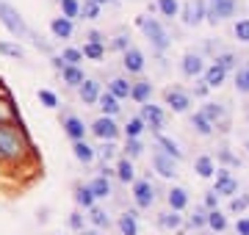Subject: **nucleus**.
Segmentation results:
<instances>
[{
  "mask_svg": "<svg viewBox=\"0 0 249 235\" xmlns=\"http://www.w3.org/2000/svg\"><path fill=\"white\" fill-rule=\"evenodd\" d=\"M155 6H158V11L163 14V17H169V19H172V17H178V11H180L178 0H158Z\"/></svg>",
  "mask_w": 249,
  "mask_h": 235,
  "instance_id": "nucleus-36",
  "label": "nucleus"
},
{
  "mask_svg": "<svg viewBox=\"0 0 249 235\" xmlns=\"http://www.w3.org/2000/svg\"><path fill=\"white\" fill-rule=\"evenodd\" d=\"M28 152V141L11 122H0V158L19 161Z\"/></svg>",
  "mask_w": 249,
  "mask_h": 235,
  "instance_id": "nucleus-1",
  "label": "nucleus"
},
{
  "mask_svg": "<svg viewBox=\"0 0 249 235\" xmlns=\"http://www.w3.org/2000/svg\"><path fill=\"white\" fill-rule=\"evenodd\" d=\"M208 227L216 230V233H224V230H227V218H224L219 210H211V213H208Z\"/></svg>",
  "mask_w": 249,
  "mask_h": 235,
  "instance_id": "nucleus-35",
  "label": "nucleus"
},
{
  "mask_svg": "<svg viewBox=\"0 0 249 235\" xmlns=\"http://www.w3.org/2000/svg\"><path fill=\"white\" fill-rule=\"evenodd\" d=\"M39 102H42L45 108H55V105H58V97H55L50 89H39Z\"/></svg>",
  "mask_w": 249,
  "mask_h": 235,
  "instance_id": "nucleus-44",
  "label": "nucleus"
},
{
  "mask_svg": "<svg viewBox=\"0 0 249 235\" xmlns=\"http://www.w3.org/2000/svg\"><path fill=\"white\" fill-rule=\"evenodd\" d=\"M142 119L147 122V127H150V130L160 133V127H163V111H160L158 105H150V102H144V105H142Z\"/></svg>",
  "mask_w": 249,
  "mask_h": 235,
  "instance_id": "nucleus-11",
  "label": "nucleus"
},
{
  "mask_svg": "<svg viewBox=\"0 0 249 235\" xmlns=\"http://www.w3.org/2000/svg\"><path fill=\"white\" fill-rule=\"evenodd\" d=\"M244 208H249V199L247 197H238V199H232V202H230V210H235V213L244 210Z\"/></svg>",
  "mask_w": 249,
  "mask_h": 235,
  "instance_id": "nucleus-51",
  "label": "nucleus"
},
{
  "mask_svg": "<svg viewBox=\"0 0 249 235\" xmlns=\"http://www.w3.org/2000/svg\"><path fill=\"white\" fill-rule=\"evenodd\" d=\"M0 25L6 28L11 36H17V39H31V42L36 39V34L25 25L22 14H19V11L14 9V6H9L6 0H0Z\"/></svg>",
  "mask_w": 249,
  "mask_h": 235,
  "instance_id": "nucleus-2",
  "label": "nucleus"
},
{
  "mask_svg": "<svg viewBox=\"0 0 249 235\" xmlns=\"http://www.w3.org/2000/svg\"><path fill=\"white\" fill-rule=\"evenodd\" d=\"M163 97H166V105H172V111H178V114H186L191 105V97L183 89H166Z\"/></svg>",
  "mask_w": 249,
  "mask_h": 235,
  "instance_id": "nucleus-10",
  "label": "nucleus"
},
{
  "mask_svg": "<svg viewBox=\"0 0 249 235\" xmlns=\"http://www.w3.org/2000/svg\"><path fill=\"white\" fill-rule=\"evenodd\" d=\"M136 25L144 31V36L150 39V45L155 47L158 53H163V50L172 45V39H169V34H166V28L160 25L158 19H152V17H136Z\"/></svg>",
  "mask_w": 249,
  "mask_h": 235,
  "instance_id": "nucleus-3",
  "label": "nucleus"
},
{
  "mask_svg": "<svg viewBox=\"0 0 249 235\" xmlns=\"http://www.w3.org/2000/svg\"><path fill=\"white\" fill-rule=\"evenodd\" d=\"M89 188H91V194H94V199H103V197L111 194V183H108L106 174H100V177H94V180L89 183Z\"/></svg>",
  "mask_w": 249,
  "mask_h": 235,
  "instance_id": "nucleus-22",
  "label": "nucleus"
},
{
  "mask_svg": "<svg viewBox=\"0 0 249 235\" xmlns=\"http://www.w3.org/2000/svg\"><path fill=\"white\" fill-rule=\"evenodd\" d=\"M219 161L222 163H227V166H238V155H232L230 150H219Z\"/></svg>",
  "mask_w": 249,
  "mask_h": 235,
  "instance_id": "nucleus-48",
  "label": "nucleus"
},
{
  "mask_svg": "<svg viewBox=\"0 0 249 235\" xmlns=\"http://www.w3.org/2000/svg\"><path fill=\"white\" fill-rule=\"evenodd\" d=\"M235 233H238V235H249V218H241L238 224H235Z\"/></svg>",
  "mask_w": 249,
  "mask_h": 235,
  "instance_id": "nucleus-55",
  "label": "nucleus"
},
{
  "mask_svg": "<svg viewBox=\"0 0 249 235\" xmlns=\"http://www.w3.org/2000/svg\"><path fill=\"white\" fill-rule=\"evenodd\" d=\"M122 64H124V69H127V72H142V69H144V55H142V50L127 47V50L122 53Z\"/></svg>",
  "mask_w": 249,
  "mask_h": 235,
  "instance_id": "nucleus-13",
  "label": "nucleus"
},
{
  "mask_svg": "<svg viewBox=\"0 0 249 235\" xmlns=\"http://www.w3.org/2000/svg\"><path fill=\"white\" fill-rule=\"evenodd\" d=\"M152 166H155V172H158L160 177H175V174H178V161H175L172 155H166L163 150L152 155Z\"/></svg>",
  "mask_w": 249,
  "mask_h": 235,
  "instance_id": "nucleus-6",
  "label": "nucleus"
},
{
  "mask_svg": "<svg viewBox=\"0 0 249 235\" xmlns=\"http://www.w3.org/2000/svg\"><path fill=\"white\" fill-rule=\"evenodd\" d=\"M89 42H106V36H103L100 31H91V34H89Z\"/></svg>",
  "mask_w": 249,
  "mask_h": 235,
  "instance_id": "nucleus-56",
  "label": "nucleus"
},
{
  "mask_svg": "<svg viewBox=\"0 0 249 235\" xmlns=\"http://www.w3.org/2000/svg\"><path fill=\"white\" fill-rule=\"evenodd\" d=\"M213 64H219V67H224V69H238V58L232 53H222V55H216V61Z\"/></svg>",
  "mask_w": 249,
  "mask_h": 235,
  "instance_id": "nucleus-42",
  "label": "nucleus"
},
{
  "mask_svg": "<svg viewBox=\"0 0 249 235\" xmlns=\"http://www.w3.org/2000/svg\"><path fill=\"white\" fill-rule=\"evenodd\" d=\"M72 152H75V158H78L80 163H91L94 161V150L86 144V138H83V141H72Z\"/></svg>",
  "mask_w": 249,
  "mask_h": 235,
  "instance_id": "nucleus-19",
  "label": "nucleus"
},
{
  "mask_svg": "<svg viewBox=\"0 0 249 235\" xmlns=\"http://www.w3.org/2000/svg\"><path fill=\"white\" fill-rule=\"evenodd\" d=\"M205 17H208V3L205 0H194L183 9V22L186 25H199Z\"/></svg>",
  "mask_w": 249,
  "mask_h": 235,
  "instance_id": "nucleus-8",
  "label": "nucleus"
},
{
  "mask_svg": "<svg viewBox=\"0 0 249 235\" xmlns=\"http://www.w3.org/2000/svg\"><path fill=\"white\" fill-rule=\"evenodd\" d=\"M100 108H103V114H106V117H114V114H119V97H114L111 91L100 94Z\"/></svg>",
  "mask_w": 249,
  "mask_h": 235,
  "instance_id": "nucleus-24",
  "label": "nucleus"
},
{
  "mask_svg": "<svg viewBox=\"0 0 249 235\" xmlns=\"http://www.w3.org/2000/svg\"><path fill=\"white\" fill-rule=\"evenodd\" d=\"M133 197H136V205H139V208H150L152 202H155V191H152V183H150V180L133 183Z\"/></svg>",
  "mask_w": 249,
  "mask_h": 235,
  "instance_id": "nucleus-9",
  "label": "nucleus"
},
{
  "mask_svg": "<svg viewBox=\"0 0 249 235\" xmlns=\"http://www.w3.org/2000/svg\"><path fill=\"white\" fill-rule=\"evenodd\" d=\"M64 133L72 138V141H83L86 138V127H83V122H80L78 117H64Z\"/></svg>",
  "mask_w": 249,
  "mask_h": 235,
  "instance_id": "nucleus-14",
  "label": "nucleus"
},
{
  "mask_svg": "<svg viewBox=\"0 0 249 235\" xmlns=\"http://www.w3.org/2000/svg\"><path fill=\"white\" fill-rule=\"evenodd\" d=\"M94 3H100V6H108V3H114V0H94Z\"/></svg>",
  "mask_w": 249,
  "mask_h": 235,
  "instance_id": "nucleus-58",
  "label": "nucleus"
},
{
  "mask_svg": "<svg viewBox=\"0 0 249 235\" xmlns=\"http://www.w3.org/2000/svg\"><path fill=\"white\" fill-rule=\"evenodd\" d=\"M119 230H122V235H139L136 213H124V216H119Z\"/></svg>",
  "mask_w": 249,
  "mask_h": 235,
  "instance_id": "nucleus-28",
  "label": "nucleus"
},
{
  "mask_svg": "<svg viewBox=\"0 0 249 235\" xmlns=\"http://www.w3.org/2000/svg\"><path fill=\"white\" fill-rule=\"evenodd\" d=\"M130 97L136 100V102H147V100L152 97V83L150 81H139V83H133V91H130Z\"/></svg>",
  "mask_w": 249,
  "mask_h": 235,
  "instance_id": "nucleus-20",
  "label": "nucleus"
},
{
  "mask_svg": "<svg viewBox=\"0 0 249 235\" xmlns=\"http://www.w3.org/2000/svg\"><path fill=\"white\" fill-rule=\"evenodd\" d=\"M224 78H227V69L219 67V64H213V67L205 69V86H208V89H219L224 83Z\"/></svg>",
  "mask_w": 249,
  "mask_h": 235,
  "instance_id": "nucleus-16",
  "label": "nucleus"
},
{
  "mask_svg": "<svg viewBox=\"0 0 249 235\" xmlns=\"http://www.w3.org/2000/svg\"><path fill=\"white\" fill-rule=\"evenodd\" d=\"M216 194L219 197H232V194H238V183L230 177L227 169H219V177H216Z\"/></svg>",
  "mask_w": 249,
  "mask_h": 235,
  "instance_id": "nucleus-12",
  "label": "nucleus"
},
{
  "mask_svg": "<svg viewBox=\"0 0 249 235\" xmlns=\"http://www.w3.org/2000/svg\"><path fill=\"white\" fill-rule=\"evenodd\" d=\"M116 177H119L122 183H133L136 180V172H133L130 158H122V161H119V166H116Z\"/></svg>",
  "mask_w": 249,
  "mask_h": 235,
  "instance_id": "nucleus-25",
  "label": "nucleus"
},
{
  "mask_svg": "<svg viewBox=\"0 0 249 235\" xmlns=\"http://www.w3.org/2000/svg\"><path fill=\"white\" fill-rule=\"evenodd\" d=\"M0 55H9V58H25V50L19 45H14V42H0Z\"/></svg>",
  "mask_w": 249,
  "mask_h": 235,
  "instance_id": "nucleus-34",
  "label": "nucleus"
},
{
  "mask_svg": "<svg viewBox=\"0 0 249 235\" xmlns=\"http://www.w3.org/2000/svg\"><path fill=\"white\" fill-rule=\"evenodd\" d=\"M50 34H53L55 39H70L72 36V19L70 17H55L53 22H50Z\"/></svg>",
  "mask_w": 249,
  "mask_h": 235,
  "instance_id": "nucleus-17",
  "label": "nucleus"
},
{
  "mask_svg": "<svg viewBox=\"0 0 249 235\" xmlns=\"http://www.w3.org/2000/svg\"><path fill=\"white\" fill-rule=\"evenodd\" d=\"M155 141H158V147H160V150H163L166 155H172L175 161H180V158H183V152H180V147L175 144L172 138H166V136H160V133H158V138H155Z\"/></svg>",
  "mask_w": 249,
  "mask_h": 235,
  "instance_id": "nucleus-27",
  "label": "nucleus"
},
{
  "mask_svg": "<svg viewBox=\"0 0 249 235\" xmlns=\"http://www.w3.org/2000/svg\"><path fill=\"white\" fill-rule=\"evenodd\" d=\"M100 94H103V91H100V83L86 78L83 86H80V100H83L86 105H94V102H100Z\"/></svg>",
  "mask_w": 249,
  "mask_h": 235,
  "instance_id": "nucleus-15",
  "label": "nucleus"
},
{
  "mask_svg": "<svg viewBox=\"0 0 249 235\" xmlns=\"http://www.w3.org/2000/svg\"><path fill=\"white\" fill-rule=\"evenodd\" d=\"M194 169H196V174H199V177H213V172H216L213 161H211L208 155H199V158H196Z\"/></svg>",
  "mask_w": 249,
  "mask_h": 235,
  "instance_id": "nucleus-26",
  "label": "nucleus"
},
{
  "mask_svg": "<svg viewBox=\"0 0 249 235\" xmlns=\"http://www.w3.org/2000/svg\"><path fill=\"white\" fill-rule=\"evenodd\" d=\"M232 31H235V39H241V42H247L249 45V19H238Z\"/></svg>",
  "mask_w": 249,
  "mask_h": 235,
  "instance_id": "nucleus-45",
  "label": "nucleus"
},
{
  "mask_svg": "<svg viewBox=\"0 0 249 235\" xmlns=\"http://www.w3.org/2000/svg\"><path fill=\"white\" fill-rule=\"evenodd\" d=\"M169 205H172V210H183L188 205V194L183 188H172L169 191Z\"/></svg>",
  "mask_w": 249,
  "mask_h": 235,
  "instance_id": "nucleus-31",
  "label": "nucleus"
},
{
  "mask_svg": "<svg viewBox=\"0 0 249 235\" xmlns=\"http://www.w3.org/2000/svg\"><path fill=\"white\" fill-rule=\"evenodd\" d=\"M61 78H64V83H67V86H72V89H80V86H83V81H86L83 69H80V67H75V64H70V67L64 69Z\"/></svg>",
  "mask_w": 249,
  "mask_h": 235,
  "instance_id": "nucleus-18",
  "label": "nucleus"
},
{
  "mask_svg": "<svg viewBox=\"0 0 249 235\" xmlns=\"http://www.w3.org/2000/svg\"><path fill=\"white\" fill-rule=\"evenodd\" d=\"M61 58L67 64H75V67H80V61H83V50H78V47H67V50H61Z\"/></svg>",
  "mask_w": 249,
  "mask_h": 235,
  "instance_id": "nucleus-40",
  "label": "nucleus"
},
{
  "mask_svg": "<svg viewBox=\"0 0 249 235\" xmlns=\"http://www.w3.org/2000/svg\"><path fill=\"white\" fill-rule=\"evenodd\" d=\"M144 125H147V122H144L142 117L130 119V122H127V127H124V133H127V138H139V136L144 133Z\"/></svg>",
  "mask_w": 249,
  "mask_h": 235,
  "instance_id": "nucleus-37",
  "label": "nucleus"
},
{
  "mask_svg": "<svg viewBox=\"0 0 249 235\" xmlns=\"http://www.w3.org/2000/svg\"><path fill=\"white\" fill-rule=\"evenodd\" d=\"M208 224V213L205 210H194V216H191V227H205Z\"/></svg>",
  "mask_w": 249,
  "mask_h": 235,
  "instance_id": "nucleus-49",
  "label": "nucleus"
},
{
  "mask_svg": "<svg viewBox=\"0 0 249 235\" xmlns=\"http://www.w3.org/2000/svg\"><path fill=\"white\" fill-rule=\"evenodd\" d=\"M75 202H78L80 208H91V202H94V194H91L89 185H78V188H75Z\"/></svg>",
  "mask_w": 249,
  "mask_h": 235,
  "instance_id": "nucleus-32",
  "label": "nucleus"
},
{
  "mask_svg": "<svg viewBox=\"0 0 249 235\" xmlns=\"http://www.w3.org/2000/svg\"><path fill=\"white\" fill-rule=\"evenodd\" d=\"M205 205H208L211 210H216V205H219V194H216V191H208V194H205Z\"/></svg>",
  "mask_w": 249,
  "mask_h": 235,
  "instance_id": "nucleus-52",
  "label": "nucleus"
},
{
  "mask_svg": "<svg viewBox=\"0 0 249 235\" xmlns=\"http://www.w3.org/2000/svg\"><path fill=\"white\" fill-rule=\"evenodd\" d=\"M235 89L241 94H249V64H244V67L235 69Z\"/></svg>",
  "mask_w": 249,
  "mask_h": 235,
  "instance_id": "nucleus-29",
  "label": "nucleus"
},
{
  "mask_svg": "<svg viewBox=\"0 0 249 235\" xmlns=\"http://www.w3.org/2000/svg\"><path fill=\"white\" fill-rule=\"evenodd\" d=\"M83 55L91 58V61H100V58H106V47H103V42H86L83 45Z\"/></svg>",
  "mask_w": 249,
  "mask_h": 235,
  "instance_id": "nucleus-30",
  "label": "nucleus"
},
{
  "mask_svg": "<svg viewBox=\"0 0 249 235\" xmlns=\"http://www.w3.org/2000/svg\"><path fill=\"white\" fill-rule=\"evenodd\" d=\"M127 47H130V45H127V36H124V34H119V36L114 39V50H122V53H124Z\"/></svg>",
  "mask_w": 249,
  "mask_h": 235,
  "instance_id": "nucleus-54",
  "label": "nucleus"
},
{
  "mask_svg": "<svg viewBox=\"0 0 249 235\" xmlns=\"http://www.w3.org/2000/svg\"><path fill=\"white\" fill-rule=\"evenodd\" d=\"M70 227L72 230H83V216L80 213H70Z\"/></svg>",
  "mask_w": 249,
  "mask_h": 235,
  "instance_id": "nucleus-53",
  "label": "nucleus"
},
{
  "mask_svg": "<svg viewBox=\"0 0 249 235\" xmlns=\"http://www.w3.org/2000/svg\"><path fill=\"white\" fill-rule=\"evenodd\" d=\"M80 235H97L94 230H80Z\"/></svg>",
  "mask_w": 249,
  "mask_h": 235,
  "instance_id": "nucleus-57",
  "label": "nucleus"
},
{
  "mask_svg": "<svg viewBox=\"0 0 249 235\" xmlns=\"http://www.w3.org/2000/svg\"><path fill=\"white\" fill-rule=\"evenodd\" d=\"M108 91L114 94V97H119V100H124V97H130V91H133V86L124 81V78H114V81L108 83Z\"/></svg>",
  "mask_w": 249,
  "mask_h": 235,
  "instance_id": "nucleus-21",
  "label": "nucleus"
},
{
  "mask_svg": "<svg viewBox=\"0 0 249 235\" xmlns=\"http://www.w3.org/2000/svg\"><path fill=\"white\" fill-rule=\"evenodd\" d=\"M91 133H94L100 141H114L116 133H119V127L114 125V119H111V117H106V114H103L100 119H94V125H91Z\"/></svg>",
  "mask_w": 249,
  "mask_h": 235,
  "instance_id": "nucleus-5",
  "label": "nucleus"
},
{
  "mask_svg": "<svg viewBox=\"0 0 249 235\" xmlns=\"http://www.w3.org/2000/svg\"><path fill=\"white\" fill-rule=\"evenodd\" d=\"M202 114H205V117H208V119H211L213 125H216V122H219V119L224 117L222 105H216V102H208V105H205V108H202Z\"/></svg>",
  "mask_w": 249,
  "mask_h": 235,
  "instance_id": "nucleus-41",
  "label": "nucleus"
},
{
  "mask_svg": "<svg viewBox=\"0 0 249 235\" xmlns=\"http://www.w3.org/2000/svg\"><path fill=\"white\" fill-rule=\"evenodd\" d=\"M114 150H116V147L111 144V141H106V144L100 147V158H103V163H106L108 158H111V155H114Z\"/></svg>",
  "mask_w": 249,
  "mask_h": 235,
  "instance_id": "nucleus-50",
  "label": "nucleus"
},
{
  "mask_svg": "<svg viewBox=\"0 0 249 235\" xmlns=\"http://www.w3.org/2000/svg\"><path fill=\"white\" fill-rule=\"evenodd\" d=\"M61 14L70 19H78L80 17V3L78 0H61Z\"/></svg>",
  "mask_w": 249,
  "mask_h": 235,
  "instance_id": "nucleus-38",
  "label": "nucleus"
},
{
  "mask_svg": "<svg viewBox=\"0 0 249 235\" xmlns=\"http://www.w3.org/2000/svg\"><path fill=\"white\" fill-rule=\"evenodd\" d=\"M142 152H144L142 141H139V138H127V144H124V155H127V158H139Z\"/></svg>",
  "mask_w": 249,
  "mask_h": 235,
  "instance_id": "nucleus-43",
  "label": "nucleus"
},
{
  "mask_svg": "<svg viewBox=\"0 0 249 235\" xmlns=\"http://www.w3.org/2000/svg\"><path fill=\"white\" fill-rule=\"evenodd\" d=\"M235 11V0H208V22H224L232 17Z\"/></svg>",
  "mask_w": 249,
  "mask_h": 235,
  "instance_id": "nucleus-4",
  "label": "nucleus"
},
{
  "mask_svg": "<svg viewBox=\"0 0 249 235\" xmlns=\"http://www.w3.org/2000/svg\"><path fill=\"white\" fill-rule=\"evenodd\" d=\"M0 122H14V108L9 100H0Z\"/></svg>",
  "mask_w": 249,
  "mask_h": 235,
  "instance_id": "nucleus-46",
  "label": "nucleus"
},
{
  "mask_svg": "<svg viewBox=\"0 0 249 235\" xmlns=\"http://www.w3.org/2000/svg\"><path fill=\"white\" fill-rule=\"evenodd\" d=\"M158 224L163 227V230H178V227H180L178 210H175V213H160V216H158Z\"/></svg>",
  "mask_w": 249,
  "mask_h": 235,
  "instance_id": "nucleus-39",
  "label": "nucleus"
},
{
  "mask_svg": "<svg viewBox=\"0 0 249 235\" xmlns=\"http://www.w3.org/2000/svg\"><path fill=\"white\" fill-rule=\"evenodd\" d=\"M180 72L186 78H196V75H205V61L199 53H186L183 61H180Z\"/></svg>",
  "mask_w": 249,
  "mask_h": 235,
  "instance_id": "nucleus-7",
  "label": "nucleus"
},
{
  "mask_svg": "<svg viewBox=\"0 0 249 235\" xmlns=\"http://www.w3.org/2000/svg\"><path fill=\"white\" fill-rule=\"evenodd\" d=\"M100 9H103V6L94 3V0H83V3H80V17H83V19H97L100 17Z\"/></svg>",
  "mask_w": 249,
  "mask_h": 235,
  "instance_id": "nucleus-33",
  "label": "nucleus"
},
{
  "mask_svg": "<svg viewBox=\"0 0 249 235\" xmlns=\"http://www.w3.org/2000/svg\"><path fill=\"white\" fill-rule=\"evenodd\" d=\"M91 221L97 227H108L111 224V218L106 216V210H97V208H91Z\"/></svg>",
  "mask_w": 249,
  "mask_h": 235,
  "instance_id": "nucleus-47",
  "label": "nucleus"
},
{
  "mask_svg": "<svg viewBox=\"0 0 249 235\" xmlns=\"http://www.w3.org/2000/svg\"><path fill=\"white\" fill-rule=\"evenodd\" d=\"M191 125H194V130L199 133V136H211V133H213V122H211V119L205 117L202 111L191 117Z\"/></svg>",
  "mask_w": 249,
  "mask_h": 235,
  "instance_id": "nucleus-23",
  "label": "nucleus"
}]
</instances>
